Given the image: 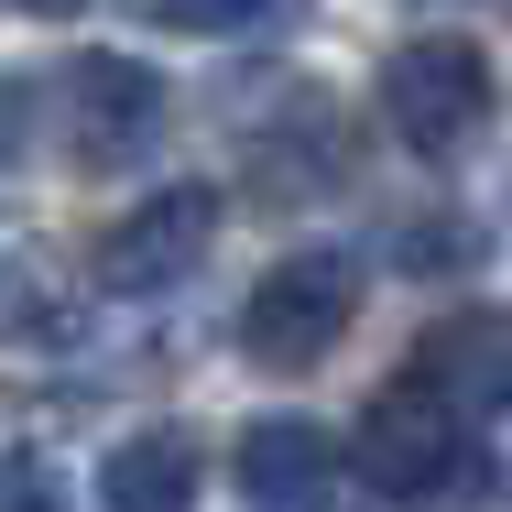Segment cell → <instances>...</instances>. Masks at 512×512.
Listing matches in <instances>:
<instances>
[{
  "mask_svg": "<svg viewBox=\"0 0 512 512\" xmlns=\"http://www.w3.org/2000/svg\"><path fill=\"white\" fill-rule=\"evenodd\" d=\"M469 414H447L425 382H393V393H371V414L349 425V469L382 491V502H436V491H469L480 480V458H469Z\"/></svg>",
  "mask_w": 512,
  "mask_h": 512,
  "instance_id": "1",
  "label": "cell"
},
{
  "mask_svg": "<svg viewBox=\"0 0 512 512\" xmlns=\"http://www.w3.org/2000/svg\"><path fill=\"white\" fill-rule=\"evenodd\" d=\"M349 316H360V262L349 251H284L240 306V349L262 371H316L349 338Z\"/></svg>",
  "mask_w": 512,
  "mask_h": 512,
  "instance_id": "2",
  "label": "cell"
},
{
  "mask_svg": "<svg viewBox=\"0 0 512 512\" xmlns=\"http://www.w3.org/2000/svg\"><path fill=\"white\" fill-rule=\"evenodd\" d=\"M382 109H393V131H404L425 164H447V153H469L480 120H491V55H480L469 33H414L404 55L382 66Z\"/></svg>",
  "mask_w": 512,
  "mask_h": 512,
  "instance_id": "3",
  "label": "cell"
},
{
  "mask_svg": "<svg viewBox=\"0 0 512 512\" xmlns=\"http://www.w3.org/2000/svg\"><path fill=\"white\" fill-rule=\"evenodd\" d=\"M55 131H66V153L88 175H131L153 153V131H164V77L131 66V55H77L55 77Z\"/></svg>",
  "mask_w": 512,
  "mask_h": 512,
  "instance_id": "4",
  "label": "cell"
},
{
  "mask_svg": "<svg viewBox=\"0 0 512 512\" xmlns=\"http://www.w3.org/2000/svg\"><path fill=\"white\" fill-rule=\"evenodd\" d=\"M207 240H218V197H207V186H153V197L99 240V284L109 295H175L207 262Z\"/></svg>",
  "mask_w": 512,
  "mask_h": 512,
  "instance_id": "5",
  "label": "cell"
},
{
  "mask_svg": "<svg viewBox=\"0 0 512 512\" xmlns=\"http://www.w3.org/2000/svg\"><path fill=\"white\" fill-rule=\"evenodd\" d=\"M414 382H425L447 414H469V425H502L512 414V316L480 306V316L425 327V338H414Z\"/></svg>",
  "mask_w": 512,
  "mask_h": 512,
  "instance_id": "6",
  "label": "cell"
},
{
  "mask_svg": "<svg viewBox=\"0 0 512 512\" xmlns=\"http://www.w3.org/2000/svg\"><path fill=\"white\" fill-rule=\"evenodd\" d=\"M327 480H338V436L306 425V414H262V425H240V502H327Z\"/></svg>",
  "mask_w": 512,
  "mask_h": 512,
  "instance_id": "7",
  "label": "cell"
},
{
  "mask_svg": "<svg viewBox=\"0 0 512 512\" xmlns=\"http://www.w3.org/2000/svg\"><path fill=\"white\" fill-rule=\"evenodd\" d=\"M197 447L186 436H131L120 458L99 469V502H120V512H175V502H197Z\"/></svg>",
  "mask_w": 512,
  "mask_h": 512,
  "instance_id": "8",
  "label": "cell"
},
{
  "mask_svg": "<svg viewBox=\"0 0 512 512\" xmlns=\"http://www.w3.org/2000/svg\"><path fill=\"white\" fill-rule=\"evenodd\" d=\"M153 22H175V33H284L306 0H142Z\"/></svg>",
  "mask_w": 512,
  "mask_h": 512,
  "instance_id": "9",
  "label": "cell"
},
{
  "mask_svg": "<svg viewBox=\"0 0 512 512\" xmlns=\"http://www.w3.org/2000/svg\"><path fill=\"white\" fill-rule=\"evenodd\" d=\"M66 316V295H55V273L22 251V262H0V338H44Z\"/></svg>",
  "mask_w": 512,
  "mask_h": 512,
  "instance_id": "10",
  "label": "cell"
},
{
  "mask_svg": "<svg viewBox=\"0 0 512 512\" xmlns=\"http://www.w3.org/2000/svg\"><path fill=\"white\" fill-rule=\"evenodd\" d=\"M55 502H66V480L33 447H0V512H55Z\"/></svg>",
  "mask_w": 512,
  "mask_h": 512,
  "instance_id": "11",
  "label": "cell"
},
{
  "mask_svg": "<svg viewBox=\"0 0 512 512\" xmlns=\"http://www.w3.org/2000/svg\"><path fill=\"white\" fill-rule=\"evenodd\" d=\"M22 120H33V88H22V77H0V164L22 153Z\"/></svg>",
  "mask_w": 512,
  "mask_h": 512,
  "instance_id": "12",
  "label": "cell"
},
{
  "mask_svg": "<svg viewBox=\"0 0 512 512\" xmlns=\"http://www.w3.org/2000/svg\"><path fill=\"white\" fill-rule=\"evenodd\" d=\"M0 11H33V22H66V11H88V0H0Z\"/></svg>",
  "mask_w": 512,
  "mask_h": 512,
  "instance_id": "13",
  "label": "cell"
}]
</instances>
